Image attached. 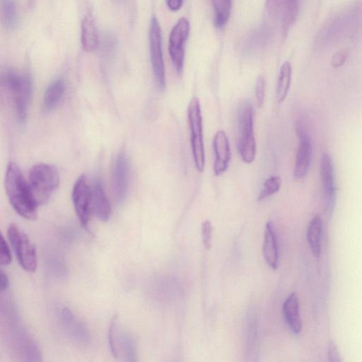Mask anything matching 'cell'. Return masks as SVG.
Wrapping results in <instances>:
<instances>
[{
	"label": "cell",
	"instance_id": "23",
	"mask_svg": "<svg viewBox=\"0 0 362 362\" xmlns=\"http://www.w3.org/2000/svg\"><path fill=\"white\" fill-rule=\"evenodd\" d=\"M271 29L272 28L268 25L259 28L248 37L245 44V48L249 51L263 48L271 38Z\"/></svg>",
	"mask_w": 362,
	"mask_h": 362
},
{
	"label": "cell",
	"instance_id": "30",
	"mask_svg": "<svg viewBox=\"0 0 362 362\" xmlns=\"http://www.w3.org/2000/svg\"><path fill=\"white\" fill-rule=\"evenodd\" d=\"M348 58V53L345 51H341L333 55L331 64L334 68H339L344 65Z\"/></svg>",
	"mask_w": 362,
	"mask_h": 362
},
{
	"label": "cell",
	"instance_id": "13",
	"mask_svg": "<svg viewBox=\"0 0 362 362\" xmlns=\"http://www.w3.org/2000/svg\"><path fill=\"white\" fill-rule=\"evenodd\" d=\"M113 188L118 203H123L126 199L130 185V162L124 150L117 155L113 166Z\"/></svg>",
	"mask_w": 362,
	"mask_h": 362
},
{
	"label": "cell",
	"instance_id": "9",
	"mask_svg": "<svg viewBox=\"0 0 362 362\" xmlns=\"http://www.w3.org/2000/svg\"><path fill=\"white\" fill-rule=\"evenodd\" d=\"M74 208L83 228L88 230L92 208V194L88 180L81 175L76 181L72 190Z\"/></svg>",
	"mask_w": 362,
	"mask_h": 362
},
{
	"label": "cell",
	"instance_id": "10",
	"mask_svg": "<svg viewBox=\"0 0 362 362\" xmlns=\"http://www.w3.org/2000/svg\"><path fill=\"white\" fill-rule=\"evenodd\" d=\"M296 132L299 138V146L295 159L294 177L299 180L305 178L310 170L313 147L308 131L300 122L296 123Z\"/></svg>",
	"mask_w": 362,
	"mask_h": 362
},
{
	"label": "cell",
	"instance_id": "35",
	"mask_svg": "<svg viewBox=\"0 0 362 362\" xmlns=\"http://www.w3.org/2000/svg\"><path fill=\"white\" fill-rule=\"evenodd\" d=\"M28 1H29L30 5L32 6L35 0H28Z\"/></svg>",
	"mask_w": 362,
	"mask_h": 362
},
{
	"label": "cell",
	"instance_id": "19",
	"mask_svg": "<svg viewBox=\"0 0 362 362\" xmlns=\"http://www.w3.org/2000/svg\"><path fill=\"white\" fill-rule=\"evenodd\" d=\"M299 9V0H281L279 22L284 39H286L291 26L296 20Z\"/></svg>",
	"mask_w": 362,
	"mask_h": 362
},
{
	"label": "cell",
	"instance_id": "8",
	"mask_svg": "<svg viewBox=\"0 0 362 362\" xmlns=\"http://www.w3.org/2000/svg\"><path fill=\"white\" fill-rule=\"evenodd\" d=\"M150 59L157 87L160 92L165 89V73L162 51L161 31L156 17L152 19L149 32Z\"/></svg>",
	"mask_w": 362,
	"mask_h": 362
},
{
	"label": "cell",
	"instance_id": "1",
	"mask_svg": "<svg viewBox=\"0 0 362 362\" xmlns=\"http://www.w3.org/2000/svg\"><path fill=\"white\" fill-rule=\"evenodd\" d=\"M5 184L10 203L17 213L28 220L37 219L39 205L17 163H9Z\"/></svg>",
	"mask_w": 362,
	"mask_h": 362
},
{
	"label": "cell",
	"instance_id": "17",
	"mask_svg": "<svg viewBox=\"0 0 362 362\" xmlns=\"http://www.w3.org/2000/svg\"><path fill=\"white\" fill-rule=\"evenodd\" d=\"M263 253L268 265L276 270L279 265V248H278L274 226L271 221H268L266 225Z\"/></svg>",
	"mask_w": 362,
	"mask_h": 362
},
{
	"label": "cell",
	"instance_id": "4",
	"mask_svg": "<svg viewBox=\"0 0 362 362\" xmlns=\"http://www.w3.org/2000/svg\"><path fill=\"white\" fill-rule=\"evenodd\" d=\"M57 167L48 163L34 165L30 170L29 183L39 205L46 203L60 184Z\"/></svg>",
	"mask_w": 362,
	"mask_h": 362
},
{
	"label": "cell",
	"instance_id": "7",
	"mask_svg": "<svg viewBox=\"0 0 362 362\" xmlns=\"http://www.w3.org/2000/svg\"><path fill=\"white\" fill-rule=\"evenodd\" d=\"M8 236L22 268L27 272H35L38 267L37 249L29 237L14 224L10 225Z\"/></svg>",
	"mask_w": 362,
	"mask_h": 362
},
{
	"label": "cell",
	"instance_id": "3",
	"mask_svg": "<svg viewBox=\"0 0 362 362\" xmlns=\"http://www.w3.org/2000/svg\"><path fill=\"white\" fill-rule=\"evenodd\" d=\"M3 81L13 97L17 119L23 124L26 121L32 99V79L28 74L9 70L4 74Z\"/></svg>",
	"mask_w": 362,
	"mask_h": 362
},
{
	"label": "cell",
	"instance_id": "31",
	"mask_svg": "<svg viewBox=\"0 0 362 362\" xmlns=\"http://www.w3.org/2000/svg\"><path fill=\"white\" fill-rule=\"evenodd\" d=\"M328 355L331 362H339L341 361L338 348L332 341L328 344Z\"/></svg>",
	"mask_w": 362,
	"mask_h": 362
},
{
	"label": "cell",
	"instance_id": "12",
	"mask_svg": "<svg viewBox=\"0 0 362 362\" xmlns=\"http://www.w3.org/2000/svg\"><path fill=\"white\" fill-rule=\"evenodd\" d=\"M320 170L325 210L332 214L336 201V185L332 158L328 153L322 155Z\"/></svg>",
	"mask_w": 362,
	"mask_h": 362
},
{
	"label": "cell",
	"instance_id": "32",
	"mask_svg": "<svg viewBox=\"0 0 362 362\" xmlns=\"http://www.w3.org/2000/svg\"><path fill=\"white\" fill-rule=\"evenodd\" d=\"M9 285L10 281L8 274L1 270V272H0V290H1L2 292L6 291Z\"/></svg>",
	"mask_w": 362,
	"mask_h": 362
},
{
	"label": "cell",
	"instance_id": "20",
	"mask_svg": "<svg viewBox=\"0 0 362 362\" xmlns=\"http://www.w3.org/2000/svg\"><path fill=\"white\" fill-rule=\"evenodd\" d=\"M66 90V82L62 79L52 81L46 89L43 100L45 112H50L61 102Z\"/></svg>",
	"mask_w": 362,
	"mask_h": 362
},
{
	"label": "cell",
	"instance_id": "25",
	"mask_svg": "<svg viewBox=\"0 0 362 362\" xmlns=\"http://www.w3.org/2000/svg\"><path fill=\"white\" fill-rule=\"evenodd\" d=\"M214 12V24L222 28L228 23L232 10V0H212Z\"/></svg>",
	"mask_w": 362,
	"mask_h": 362
},
{
	"label": "cell",
	"instance_id": "11",
	"mask_svg": "<svg viewBox=\"0 0 362 362\" xmlns=\"http://www.w3.org/2000/svg\"><path fill=\"white\" fill-rule=\"evenodd\" d=\"M189 32L190 23L186 18L183 17L173 28L170 34V54L175 70L180 75H181L183 72L185 59L184 47L189 36Z\"/></svg>",
	"mask_w": 362,
	"mask_h": 362
},
{
	"label": "cell",
	"instance_id": "24",
	"mask_svg": "<svg viewBox=\"0 0 362 362\" xmlns=\"http://www.w3.org/2000/svg\"><path fill=\"white\" fill-rule=\"evenodd\" d=\"M1 20L7 31H12L18 23V12L14 0H1Z\"/></svg>",
	"mask_w": 362,
	"mask_h": 362
},
{
	"label": "cell",
	"instance_id": "22",
	"mask_svg": "<svg viewBox=\"0 0 362 362\" xmlns=\"http://www.w3.org/2000/svg\"><path fill=\"white\" fill-rule=\"evenodd\" d=\"M292 66L289 62H285L281 67L279 77L277 80L276 99L282 103L287 98L292 81Z\"/></svg>",
	"mask_w": 362,
	"mask_h": 362
},
{
	"label": "cell",
	"instance_id": "2",
	"mask_svg": "<svg viewBox=\"0 0 362 362\" xmlns=\"http://www.w3.org/2000/svg\"><path fill=\"white\" fill-rule=\"evenodd\" d=\"M254 108L252 102L244 100L238 108V150L243 162L252 163L257 154L254 133Z\"/></svg>",
	"mask_w": 362,
	"mask_h": 362
},
{
	"label": "cell",
	"instance_id": "18",
	"mask_svg": "<svg viewBox=\"0 0 362 362\" xmlns=\"http://www.w3.org/2000/svg\"><path fill=\"white\" fill-rule=\"evenodd\" d=\"M283 315L290 330L299 335L302 330V321L300 315L299 301L296 293H292L283 304Z\"/></svg>",
	"mask_w": 362,
	"mask_h": 362
},
{
	"label": "cell",
	"instance_id": "15",
	"mask_svg": "<svg viewBox=\"0 0 362 362\" xmlns=\"http://www.w3.org/2000/svg\"><path fill=\"white\" fill-rule=\"evenodd\" d=\"M92 208L96 217L101 221H108L112 214V208L106 196L103 185L99 179L92 187Z\"/></svg>",
	"mask_w": 362,
	"mask_h": 362
},
{
	"label": "cell",
	"instance_id": "34",
	"mask_svg": "<svg viewBox=\"0 0 362 362\" xmlns=\"http://www.w3.org/2000/svg\"><path fill=\"white\" fill-rule=\"evenodd\" d=\"M114 1L118 5H124L126 3L128 0H114Z\"/></svg>",
	"mask_w": 362,
	"mask_h": 362
},
{
	"label": "cell",
	"instance_id": "21",
	"mask_svg": "<svg viewBox=\"0 0 362 362\" xmlns=\"http://www.w3.org/2000/svg\"><path fill=\"white\" fill-rule=\"evenodd\" d=\"M323 221L319 215L315 216L310 223L308 240L314 257L319 259L321 254V238Z\"/></svg>",
	"mask_w": 362,
	"mask_h": 362
},
{
	"label": "cell",
	"instance_id": "33",
	"mask_svg": "<svg viewBox=\"0 0 362 362\" xmlns=\"http://www.w3.org/2000/svg\"><path fill=\"white\" fill-rule=\"evenodd\" d=\"M167 6L172 12L181 10L183 4V0H166Z\"/></svg>",
	"mask_w": 362,
	"mask_h": 362
},
{
	"label": "cell",
	"instance_id": "26",
	"mask_svg": "<svg viewBox=\"0 0 362 362\" xmlns=\"http://www.w3.org/2000/svg\"><path fill=\"white\" fill-rule=\"evenodd\" d=\"M281 184L282 181L280 177L272 176L269 177L264 183L263 188L260 192L258 201H263L279 192Z\"/></svg>",
	"mask_w": 362,
	"mask_h": 362
},
{
	"label": "cell",
	"instance_id": "6",
	"mask_svg": "<svg viewBox=\"0 0 362 362\" xmlns=\"http://www.w3.org/2000/svg\"><path fill=\"white\" fill-rule=\"evenodd\" d=\"M111 353L119 361H137V342L130 332L121 323L117 316L111 320L108 330Z\"/></svg>",
	"mask_w": 362,
	"mask_h": 362
},
{
	"label": "cell",
	"instance_id": "28",
	"mask_svg": "<svg viewBox=\"0 0 362 362\" xmlns=\"http://www.w3.org/2000/svg\"><path fill=\"white\" fill-rule=\"evenodd\" d=\"M265 93V80L264 77H259L256 85V99L259 108H261L264 103Z\"/></svg>",
	"mask_w": 362,
	"mask_h": 362
},
{
	"label": "cell",
	"instance_id": "5",
	"mask_svg": "<svg viewBox=\"0 0 362 362\" xmlns=\"http://www.w3.org/2000/svg\"><path fill=\"white\" fill-rule=\"evenodd\" d=\"M188 119L190 129V142L194 164L203 173L205 166V152L203 142V118L200 101L194 97L188 106Z\"/></svg>",
	"mask_w": 362,
	"mask_h": 362
},
{
	"label": "cell",
	"instance_id": "16",
	"mask_svg": "<svg viewBox=\"0 0 362 362\" xmlns=\"http://www.w3.org/2000/svg\"><path fill=\"white\" fill-rule=\"evenodd\" d=\"M100 39L94 19L91 12L83 17L81 23V43L83 50L94 51L99 46Z\"/></svg>",
	"mask_w": 362,
	"mask_h": 362
},
{
	"label": "cell",
	"instance_id": "29",
	"mask_svg": "<svg viewBox=\"0 0 362 362\" xmlns=\"http://www.w3.org/2000/svg\"><path fill=\"white\" fill-rule=\"evenodd\" d=\"M212 225L208 220L203 222L202 224V239L205 248L210 250L212 243Z\"/></svg>",
	"mask_w": 362,
	"mask_h": 362
},
{
	"label": "cell",
	"instance_id": "27",
	"mask_svg": "<svg viewBox=\"0 0 362 362\" xmlns=\"http://www.w3.org/2000/svg\"><path fill=\"white\" fill-rule=\"evenodd\" d=\"M12 261L10 248L3 235L0 238V263L1 265H9Z\"/></svg>",
	"mask_w": 362,
	"mask_h": 362
},
{
	"label": "cell",
	"instance_id": "14",
	"mask_svg": "<svg viewBox=\"0 0 362 362\" xmlns=\"http://www.w3.org/2000/svg\"><path fill=\"white\" fill-rule=\"evenodd\" d=\"M213 148L215 160L213 165L217 177L225 173L231 159V150L228 137L224 130H219L214 137Z\"/></svg>",
	"mask_w": 362,
	"mask_h": 362
}]
</instances>
